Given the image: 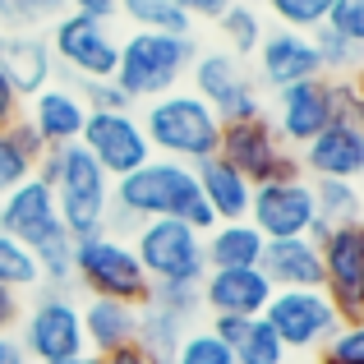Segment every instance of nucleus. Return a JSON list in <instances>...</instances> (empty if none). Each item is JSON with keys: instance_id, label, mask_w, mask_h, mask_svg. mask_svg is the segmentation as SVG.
<instances>
[{"instance_id": "1", "label": "nucleus", "mask_w": 364, "mask_h": 364, "mask_svg": "<svg viewBox=\"0 0 364 364\" xmlns=\"http://www.w3.org/2000/svg\"><path fill=\"white\" fill-rule=\"evenodd\" d=\"M111 208L129 213L134 222H185L194 231H213V213H208L203 194H198L194 166L171 157H148L139 171L120 176L111 185Z\"/></svg>"}, {"instance_id": "2", "label": "nucleus", "mask_w": 364, "mask_h": 364, "mask_svg": "<svg viewBox=\"0 0 364 364\" xmlns=\"http://www.w3.org/2000/svg\"><path fill=\"white\" fill-rule=\"evenodd\" d=\"M37 180H46L55 194V213L60 226L83 240V235L107 231V213H111V185L116 180L83 152V143H65V148H46V157L33 166Z\"/></svg>"}, {"instance_id": "3", "label": "nucleus", "mask_w": 364, "mask_h": 364, "mask_svg": "<svg viewBox=\"0 0 364 364\" xmlns=\"http://www.w3.org/2000/svg\"><path fill=\"white\" fill-rule=\"evenodd\" d=\"M139 124L148 134L152 157H171V161H185V166L217 157V143H222V120L213 116V107L203 97H194L185 88L143 102Z\"/></svg>"}, {"instance_id": "4", "label": "nucleus", "mask_w": 364, "mask_h": 364, "mask_svg": "<svg viewBox=\"0 0 364 364\" xmlns=\"http://www.w3.org/2000/svg\"><path fill=\"white\" fill-rule=\"evenodd\" d=\"M198 55L194 37L176 33H129L120 37L116 55V83L129 102H152L180 88V79H189V65Z\"/></svg>"}, {"instance_id": "5", "label": "nucleus", "mask_w": 364, "mask_h": 364, "mask_svg": "<svg viewBox=\"0 0 364 364\" xmlns=\"http://www.w3.org/2000/svg\"><path fill=\"white\" fill-rule=\"evenodd\" d=\"M74 286H83L92 300H124L134 309H143L152 295V282L134 258V245L107 231L74 240Z\"/></svg>"}, {"instance_id": "6", "label": "nucleus", "mask_w": 364, "mask_h": 364, "mask_svg": "<svg viewBox=\"0 0 364 364\" xmlns=\"http://www.w3.org/2000/svg\"><path fill=\"white\" fill-rule=\"evenodd\" d=\"M18 350L28 364H55L83 355V318H79V300H70V291H33V304L18 314Z\"/></svg>"}, {"instance_id": "7", "label": "nucleus", "mask_w": 364, "mask_h": 364, "mask_svg": "<svg viewBox=\"0 0 364 364\" xmlns=\"http://www.w3.org/2000/svg\"><path fill=\"white\" fill-rule=\"evenodd\" d=\"M55 55V70H65V79H116V55H120V37L111 33V23L88 14H70L65 9L51 23V37H46Z\"/></svg>"}, {"instance_id": "8", "label": "nucleus", "mask_w": 364, "mask_h": 364, "mask_svg": "<svg viewBox=\"0 0 364 364\" xmlns=\"http://www.w3.org/2000/svg\"><path fill=\"white\" fill-rule=\"evenodd\" d=\"M134 258L143 263L148 282H203L208 263H203V231L185 222H143L129 235Z\"/></svg>"}, {"instance_id": "9", "label": "nucleus", "mask_w": 364, "mask_h": 364, "mask_svg": "<svg viewBox=\"0 0 364 364\" xmlns=\"http://www.w3.org/2000/svg\"><path fill=\"white\" fill-rule=\"evenodd\" d=\"M217 157H226L249 185H267V180H295L300 176V157L277 139L272 120L254 116V120H235L222 124V143Z\"/></svg>"}, {"instance_id": "10", "label": "nucleus", "mask_w": 364, "mask_h": 364, "mask_svg": "<svg viewBox=\"0 0 364 364\" xmlns=\"http://www.w3.org/2000/svg\"><path fill=\"white\" fill-rule=\"evenodd\" d=\"M189 79H194V97H203L222 124L267 116L258 83L245 74V65L231 51H198L189 65Z\"/></svg>"}, {"instance_id": "11", "label": "nucleus", "mask_w": 364, "mask_h": 364, "mask_svg": "<svg viewBox=\"0 0 364 364\" xmlns=\"http://www.w3.org/2000/svg\"><path fill=\"white\" fill-rule=\"evenodd\" d=\"M323 295L341 323H364V226H332L318 240Z\"/></svg>"}, {"instance_id": "12", "label": "nucleus", "mask_w": 364, "mask_h": 364, "mask_svg": "<svg viewBox=\"0 0 364 364\" xmlns=\"http://www.w3.org/2000/svg\"><path fill=\"white\" fill-rule=\"evenodd\" d=\"M263 323L277 332V341L286 350H318L337 332L341 318L332 309V300L323 295V286H314V291H272Z\"/></svg>"}, {"instance_id": "13", "label": "nucleus", "mask_w": 364, "mask_h": 364, "mask_svg": "<svg viewBox=\"0 0 364 364\" xmlns=\"http://www.w3.org/2000/svg\"><path fill=\"white\" fill-rule=\"evenodd\" d=\"M79 143L111 180L139 171L143 161L152 157L148 134H143V124H139L134 111H88V124H83Z\"/></svg>"}, {"instance_id": "14", "label": "nucleus", "mask_w": 364, "mask_h": 364, "mask_svg": "<svg viewBox=\"0 0 364 364\" xmlns=\"http://www.w3.org/2000/svg\"><path fill=\"white\" fill-rule=\"evenodd\" d=\"M314 194L309 180H267V185H254L249 194V226H258L263 240H295V235L314 231Z\"/></svg>"}, {"instance_id": "15", "label": "nucleus", "mask_w": 364, "mask_h": 364, "mask_svg": "<svg viewBox=\"0 0 364 364\" xmlns=\"http://www.w3.org/2000/svg\"><path fill=\"white\" fill-rule=\"evenodd\" d=\"M267 120H272L277 139H282L286 148L300 152L314 134L328 129V124L337 120V107H332V79H323V74H318V79L277 88V111Z\"/></svg>"}, {"instance_id": "16", "label": "nucleus", "mask_w": 364, "mask_h": 364, "mask_svg": "<svg viewBox=\"0 0 364 364\" xmlns=\"http://www.w3.org/2000/svg\"><path fill=\"white\" fill-rule=\"evenodd\" d=\"M0 231L14 235V240L28 245V249H42L46 240H55V235H70L60 226V213H55L51 185L37 180V176H28L23 185H14L5 198H0Z\"/></svg>"}, {"instance_id": "17", "label": "nucleus", "mask_w": 364, "mask_h": 364, "mask_svg": "<svg viewBox=\"0 0 364 364\" xmlns=\"http://www.w3.org/2000/svg\"><path fill=\"white\" fill-rule=\"evenodd\" d=\"M295 157H300L304 180H360L364 176V124L332 120Z\"/></svg>"}, {"instance_id": "18", "label": "nucleus", "mask_w": 364, "mask_h": 364, "mask_svg": "<svg viewBox=\"0 0 364 364\" xmlns=\"http://www.w3.org/2000/svg\"><path fill=\"white\" fill-rule=\"evenodd\" d=\"M198 300L213 318H263L272 282L258 267H208L198 282Z\"/></svg>"}, {"instance_id": "19", "label": "nucleus", "mask_w": 364, "mask_h": 364, "mask_svg": "<svg viewBox=\"0 0 364 364\" xmlns=\"http://www.w3.org/2000/svg\"><path fill=\"white\" fill-rule=\"evenodd\" d=\"M258 60V79L267 88H291V83H304V79H318L323 65H318V51H314V37L309 33H291V28H272L263 33L254 51Z\"/></svg>"}, {"instance_id": "20", "label": "nucleus", "mask_w": 364, "mask_h": 364, "mask_svg": "<svg viewBox=\"0 0 364 364\" xmlns=\"http://www.w3.org/2000/svg\"><path fill=\"white\" fill-rule=\"evenodd\" d=\"M0 74L18 92V102H28L42 88H51L60 70L42 33H0Z\"/></svg>"}, {"instance_id": "21", "label": "nucleus", "mask_w": 364, "mask_h": 364, "mask_svg": "<svg viewBox=\"0 0 364 364\" xmlns=\"http://www.w3.org/2000/svg\"><path fill=\"white\" fill-rule=\"evenodd\" d=\"M23 120L42 134L46 148H65V143H79L83 124H88V107L74 92V83H51L23 102Z\"/></svg>"}, {"instance_id": "22", "label": "nucleus", "mask_w": 364, "mask_h": 364, "mask_svg": "<svg viewBox=\"0 0 364 364\" xmlns=\"http://www.w3.org/2000/svg\"><path fill=\"white\" fill-rule=\"evenodd\" d=\"M258 272L272 282V291H314L323 286V258H318V240L295 235V240H267Z\"/></svg>"}, {"instance_id": "23", "label": "nucleus", "mask_w": 364, "mask_h": 364, "mask_svg": "<svg viewBox=\"0 0 364 364\" xmlns=\"http://www.w3.org/2000/svg\"><path fill=\"white\" fill-rule=\"evenodd\" d=\"M194 176H198V194H203L213 222H240V217H249V194H254V185H249L226 157L198 161Z\"/></svg>"}, {"instance_id": "24", "label": "nucleus", "mask_w": 364, "mask_h": 364, "mask_svg": "<svg viewBox=\"0 0 364 364\" xmlns=\"http://www.w3.org/2000/svg\"><path fill=\"white\" fill-rule=\"evenodd\" d=\"M79 318H83V346L88 355H107V350L134 346V328H139V309L124 300H92L79 304Z\"/></svg>"}, {"instance_id": "25", "label": "nucleus", "mask_w": 364, "mask_h": 364, "mask_svg": "<svg viewBox=\"0 0 364 364\" xmlns=\"http://www.w3.org/2000/svg\"><path fill=\"white\" fill-rule=\"evenodd\" d=\"M208 332L226 341L235 364H286V355H291L263 318H213Z\"/></svg>"}, {"instance_id": "26", "label": "nucleus", "mask_w": 364, "mask_h": 364, "mask_svg": "<svg viewBox=\"0 0 364 364\" xmlns=\"http://www.w3.org/2000/svg\"><path fill=\"white\" fill-rule=\"evenodd\" d=\"M263 245L267 240L258 235V226H249V217L217 222L213 231H203V263L208 267H258Z\"/></svg>"}, {"instance_id": "27", "label": "nucleus", "mask_w": 364, "mask_h": 364, "mask_svg": "<svg viewBox=\"0 0 364 364\" xmlns=\"http://www.w3.org/2000/svg\"><path fill=\"white\" fill-rule=\"evenodd\" d=\"M189 323L180 314L161 309V304H143L139 309V328H134V346L148 364H176V350L185 341Z\"/></svg>"}, {"instance_id": "28", "label": "nucleus", "mask_w": 364, "mask_h": 364, "mask_svg": "<svg viewBox=\"0 0 364 364\" xmlns=\"http://www.w3.org/2000/svg\"><path fill=\"white\" fill-rule=\"evenodd\" d=\"M309 194H314V217L323 226H360V185L355 180H309Z\"/></svg>"}, {"instance_id": "29", "label": "nucleus", "mask_w": 364, "mask_h": 364, "mask_svg": "<svg viewBox=\"0 0 364 364\" xmlns=\"http://www.w3.org/2000/svg\"><path fill=\"white\" fill-rule=\"evenodd\" d=\"M120 14L134 23V33H176L194 37V18L176 0H120Z\"/></svg>"}, {"instance_id": "30", "label": "nucleus", "mask_w": 364, "mask_h": 364, "mask_svg": "<svg viewBox=\"0 0 364 364\" xmlns=\"http://www.w3.org/2000/svg\"><path fill=\"white\" fill-rule=\"evenodd\" d=\"M217 33H222L226 51L235 55V60H254L258 42H263V14H258L254 5H231L222 18H217Z\"/></svg>"}, {"instance_id": "31", "label": "nucleus", "mask_w": 364, "mask_h": 364, "mask_svg": "<svg viewBox=\"0 0 364 364\" xmlns=\"http://www.w3.org/2000/svg\"><path fill=\"white\" fill-rule=\"evenodd\" d=\"M0 286L14 295H33L42 291V272H37V258L28 245H18L14 235L0 231Z\"/></svg>"}, {"instance_id": "32", "label": "nucleus", "mask_w": 364, "mask_h": 364, "mask_svg": "<svg viewBox=\"0 0 364 364\" xmlns=\"http://www.w3.org/2000/svg\"><path fill=\"white\" fill-rule=\"evenodd\" d=\"M65 14V0H0V33H42Z\"/></svg>"}, {"instance_id": "33", "label": "nucleus", "mask_w": 364, "mask_h": 364, "mask_svg": "<svg viewBox=\"0 0 364 364\" xmlns=\"http://www.w3.org/2000/svg\"><path fill=\"white\" fill-rule=\"evenodd\" d=\"M309 37H314V51H318L323 79H355V70H360V46L355 42H346L341 33H332L328 23H323L318 33H309Z\"/></svg>"}, {"instance_id": "34", "label": "nucleus", "mask_w": 364, "mask_h": 364, "mask_svg": "<svg viewBox=\"0 0 364 364\" xmlns=\"http://www.w3.org/2000/svg\"><path fill=\"white\" fill-rule=\"evenodd\" d=\"M267 14L277 18V28H291V33H318L328 23L332 0H263Z\"/></svg>"}, {"instance_id": "35", "label": "nucleus", "mask_w": 364, "mask_h": 364, "mask_svg": "<svg viewBox=\"0 0 364 364\" xmlns=\"http://www.w3.org/2000/svg\"><path fill=\"white\" fill-rule=\"evenodd\" d=\"M318 364H364V323H337L318 346Z\"/></svg>"}, {"instance_id": "36", "label": "nucleus", "mask_w": 364, "mask_h": 364, "mask_svg": "<svg viewBox=\"0 0 364 364\" xmlns=\"http://www.w3.org/2000/svg\"><path fill=\"white\" fill-rule=\"evenodd\" d=\"M176 364H235L222 337H213L208 328H189L185 341L176 350Z\"/></svg>"}, {"instance_id": "37", "label": "nucleus", "mask_w": 364, "mask_h": 364, "mask_svg": "<svg viewBox=\"0 0 364 364\" xmlns=\"http://www.w3.org/2000/svg\"><path fill=\"white\" fill-rule=\"evenodd\" d=\"M148 304H161V309L180 314L185 323H194V314L203 309L194 282H157V286H152V295H148Z\"/></svg>"}, {"instance_id": "38", "label": "nucleus", "mask_w": 364, "mask_h": 364, "mask_svg": "<svg viewBox=\"0 0 364 364\" xmlns=\"http://www.w3.org/2000/svg\"><path fill=\"white\" fill-rule=\"evenodd\" d=\"M74 92L83 97V107H88V111H134V102L120 92L116 79H79V83H74Z\"/></svg>"}, {"instance_id": "39", "label": "nucleus", "mask_w": 364, "mask_h": 364, "mask_svg": "<svg viewBox=\"0 0 364 364\" xmlns=\"http://www.w3.org/2000/svg\"><path fill=\"white\" fill-rule=\"evenodd\" d=\"M328 28H332V33H341L346 42L364 46V0H332Z\"/></svg>"}, {"instance_id": "40", "label": "nucleus", "mask_w": 364, "mask_h": 364, "mask_svg": "<svg viewBox=\"0 0 364 364\" xmlns=\"http://www.w3.org/2000/svg\"><path fill=\"white\" fill-rule=\"evenodd\" d=\"M28 176H33V166H28L23 152L14 148V139H9V134L0 129V198H5L14 185H23Z\"/></svg>"}, {"instance_id": "41", "label": "nucleus", "mask_w": 364, "mask_h": 364, "mask_svg": "<svg viewBox=\"0 0 364 364\" xmlns=\"http://www.w3.org/2000/svg\"><path fill=\"white\" fill-rule=\"evenodd\" d=\"M332 107H337V120L364 124V97H360L355 79H332Z\"/></svg>"}, {"instance_id": "42", "label": "nucleus", "mask_w": 364, "mask_h": 364, "mask_svg": "<svg viewBox=\"0 0 364 364\" xmlns=\"http://www.w3.org/2000/svg\"><path fill=\"white\" fill-rule=\"evenodd\" d=\"M5 134L14 139V148L23 152V161H28V166H37V161L46 157V143H42V134H37V129H33V124H28L23 116H18L14 124H5Z\"/></svg>"}, {"instance_id": "43", "label": "nucleus", "mask_w": 364, "mask_h": 364, "mask_svg": "<svg viewBox=\"0 0 364 364\" xmlns=\"http://www.w3.org/2000/svg\"><path fill=\"white\" fill-rule=\"evenodd\" d=\"M176 5L185 9L189 18H208V23H217V18H222L231 5H240V0H176Z\"/></svg>"}, {"instance_id": "44", "label": "nucleus", "mask_w": 364, "mask_h": 364, "mask_svg": "<svg viewBox=\"0 0 364 364\" xmlns=\"http://www.w3.org/2000/svg\"><path fill=\"white\" fill-rule=\"evenodd\" d=\"M65 9H70V14H88V18L111 23V18L120 14V0H65Z\"/></svg>"}, {"instance_id": "45", "label": "nucleus", "mask_w": 364, "mask_h": 364, "mask_svg": "<svg viewBox=\"0 0 364 364\" xmlns=\"http://www.w3.org/2000/svg\"><path fill=\"white\" fill-rule=\"evenodd\" d=\"M18 116H23V102H18L14 88H9V79L0 74V129H5V124H14Z\"/></svg>"}, {"instance_id": "46", "label": "nucleus", "mask_w": 364, "mask_h": 364, "mask_svg": "<svg viewBox=\"0 0 364 364\" xmlns=\"http://www.w3.org/2000/svg\"><path fill=\"white\" fill-rule=\"evenodd\" d=\"M18 314H23V295H14V291L0 286V332H14Z\"/></svg>"}, {"instance_id": "47", "label": "nucleus", "mask_w": 364, "mask_h": 364, "mask_svg": "<svg viewBox=\"0 0 364 364\" xmlns=\"http://www.w3.org/2000/svg\"><path fill=\"white\" fill-rule=\"evenodd\" d=\"M97 364H148L139 355V346H120V350H107V355H97Z\"/></svg>"}, {"instance_id": "48", "label": "nucleus", "mask_w": 364, "mask_h": 364, "mask_svg": "<svg viewBox=\"0 0 364 364\" xmlns=\"http://www.w3.org/2000/svg\"><path fill=\"white\" fill-rule=\"evenodd\" d=\"M0 364H28L23 350H18V341L9 337V332H0Z\"/></svg>"}, {"instance_id": "49", "label": "nucleus", "mask_w": 364, "mask_h": 364, "mask_svg": "<svg viewBox=\"0 0 364 364\" xmlns=\"http://www.w3.org/2000/svg\"><path fill=\"white\" fill-rule=\"evenodd\" d=\"M55 364H97V355H88V350H83V355H70V360H55Z\"/></svg>"}]
</instances>
